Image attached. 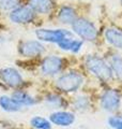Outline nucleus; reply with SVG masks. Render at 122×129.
I'll return each mask as SVG.
<instances>
[{
    "label": "nucleus",
    "mask_w": 122,
    "mask_h": 129,
    "mask_svg": "<svg viewBox=\"0 0 122 129\" xmlns=\"http://www.w3.org/2000/svg\"><path fill=\"white\" fill-rule=\"evenodd\" d=\"M31 125L36 129H50L51 128V125L47 119L43 117H39V116L33 117L31 119Z\"/></svg>",
    "instance_id": "18"
},
{
    "label": "nucleus",
    "mask_w": 122,
    "mask_h": 129,
    "mask_svg": "<svg viewBox=\"0 0 122 129\" xmlns=\"http://www.w3.org/2000/svg\"><path fill=\"white\" fill-rule=\"evenodd\" d=\"M47 101L50 102V103H54V104H61V102H62V99H61L59 96L51 95V96L47 97Z\"/></svg>",
    "instance_id": "22"
},
{
    "label": "nucleus",
    "mask_w": 122,
    "mask_h": 129,
    "mask_svg": "<svg viewBox=\"0 0 122 129\" xmlns=\"http://www.w3.org/2000/svg\"><path fill=\"white\" fill-rule=\"evenodd\" d=\"M36 38L41 41L51 42L58 44L63 39L73 37L72 32L66 29H38L35 31Z\"/></svg>",
    "instance_id": "4"
},
{
    "label": "nucleus",
    "mask_w": 122,
    "mask_h": 129,
    "mask_svg": "<svg viewBox=\"0 0 122 129\" xmlns=\"http://www.w3.org/2000/svg\"><path fill=\"white\" fill-rule=\"evenodd\" d=\"M120 101H121L120 95L113 89L105 91L101 98L102 107H103L104 110L109 112H113L118 110L120 107Z\"/></svg>",
    "instance_id": "6"
},
{
    "label": "nucleus",
    "mask_w": 122,
    "mask_h": 129,
    "mask_svg": "<svg viewBox=\"0 0 122 129\" xmlns=\"http://www.w3.org/2000/svg\"><path fill=\"white\" fill-rule=\"evenodd\" d=\"M0 106H1L3 110L9 111V112H16L22 109V104L18 103L13 98H10V97H7V96L0 97Z\"/></svg>",
    "instance_id": "15"
},
{
    "label": "nucleus",
    "mask_w": 122,
    "mask_h": 129,
    "mask_svg": "<svg viewBox=\"0 0 122 129\" xmlns=\"http://www.w3.org/2000/svg\"><path fill=\"white\" fill-rule=\"evenodd\" d=\"M86 64L89 71L92 72L100 80L108 81L111 79L112 70L110 66H108V63L104 59L96 57V56H90L87 58Z\"/></svg>",
    "instance_id": "1"
},
{
    "label": "nucleus",
    "mask_w": 122,
    "mask_h": 129,
    "mask_svg": "<svg viewBox=\"0 0 122 129\" xmlns=\"http://www.w3.org/2000/svg\"><path fill=\"white\" fill-rule=\"evenodd\" d=\"M58 45L60 46V48H62L64 51H71L73 53H77L80 50L81 45H83V42L79 41V40L73 39V37H69L63 39L62 41H60Z\"/></svg>",
    "instance_id": "13"
},
{
    "label": "nucleus",
    "mask_w": 122,
    "mask_h": 129,
    "mask_svg": "<svg viewBox=\"0 0 122 129\" xmlns=\"http://www.w3.org/2000/svg\"><path fill=\"white\" fill-rule=\"evenodd\" d=\"M88 104H89V102H88V100H87V98H77L76 99V101H75V107L77 108V109H86L87 107H88Z\"/></svg>",
    "instance_id": "21"
},
{
    "label": "nucleus",
    "mask_w": 122,
    "mask_h": 129,
    "mask_svg": "<svg viewBox=\"0 0 122 129\" xmlns=\"http://www.w3.org/2000/svg\"><path fill=\"white\" fill-rule=\"evenodd\" d=\"M0 78L10 87H18L23 84V78L14 68H6L0 71Z\"/></svg>",
    "instance_id": "7"
},
{
    "label": "nucleus",
    "mask_w": 122,
    "mask_h": 129,
    "mask_svg": "<svg viewBox=\"0 0 122 129\" xmlns=\"http://www.w3.org/2000/svg\"><path fill=\"white\" fill-rule=\"evenodd\" d=\"M12 98L16 100L18 103H20L22 106H31V104L35 103V100L32 97L23 91H15L13 96H12Z\"/></svg>",
    "instance_id": "16"
},
{
    "label": "nucleus",
    "mask_w": 122,
    "mask_h": 129,
    "mask_svg": "<svg viewBox=\"0 0 122 129\" xmlns=\"http://www.w3.org/2000/svg\"><path fill=\"white\" fill-rule=\"evenodd\" d=\"M109 126L115 129H122V115L121 116H111L108 119Z\"/></svg>",
    "instance_id": "20"
},
{
    "label": "nucleus",
    "mask_w": 122,
    "mask_h": 129,
    "mask_svg": "<svg viewBox=\"0 0 122 129\" xmlns=\"http://www.w3.org/2000/svg\"><path fill=\"white\" fill-rule=\"evenodd\" d=\"M58 18L62 24H71L72 25L73 22L76 19L75 10L71 7H62L59 12Z\"/></svg>",
    "instance_id": "14"
},
{
    "label": "nucleus",
    "mask_w": 122,
    "mask_h": 129,
    "mask_svg": "<svg viewBox=\"0 0 122 129\" xmlns=\"http://www.w3.org/2000/svg\"><path fill=\"white\" fill-rule=\"evenodd\" d=\"M83 82L84 79L80 74L76 73V72H70V73L60 76L57 80V87L62 91L71 92L78 89Z\"/></svg>",
    "instance_id": "3"
},
{
    "label": "nucleus",
    "mask_w": 122,
    "mask_h": 129,
    "mask_svg": "<svg viewBox=\"0 0 122 129\" xmlns=\"http://www.w3.org/2000/svg\"><path fill=\"white\" fill-rule=\"evenodd\" d=\"M20 0H0V9L1 10H14L19 5Z\"/></svg>",
    "instance_id": "19"
},
{
    "label": "nucleus",
    "mask_w": 122,
    "mask_h": 129,
    "mask_svg": "<svg viewBox=\"0 0 122 129\" xmlns=\"http://www.w3.org/2000/svg\"><path fill=\"white\" fill-rule=\"evenodd\" d=\"M62 59L57 56H48L42 62V72L44 74L52 75L56 74L62 68Z\"/></svg>",
    "instance_id": "8"
},
{
    "label": "nucleus",
    "mask_w": 122,
    "mask_h": 129,
    "mask_svg": "<svg viewBox=\"0 0 122 129\" xmlns=\"http://www.w3.org/2000/svg\"><path fill=\"white\" fill-rule=\"evenodd\" d=\"M45 51L43 44L39 41H27L24 42L19 47V53L25 57H34L42 54Z\"/></svg>",
    "instance_id": "9"
},
{
    "label": "nucleus",
    "mask_w": 122,
    "mask_h": 129,
    "mask_svg": "<svg viewBox=\"0 0 122 129\" xmlns=\"http://www.w3.org/2000/svg\"><path fill=\"white\" fill-rule=\"evenodd\" d=\"M30 8L36 13L47 14L52 9L51 0H29Z\"/></svg>",
    "instance_id": "12"
},
{
    "label": "nucleus",
    "mask_w": 122,
    "mask_h": 129,
    "mask_svg": "<svg viewBox=\"0 0 122 129\" xmlns=\"http://www.w3.org/2000/svg\"><path fill=\"white\" fill-rule=\"evenodd\" d=\"M33 10L30 7H17L12 10L10 13V18L13 23L16 24H25L30 23L34 17Z\"/></svg>",
    "instance_id": "5"
},
{
    "label": "nucleus",
    "mask_w": 122,
    "mask_h": 129,
    "mask_svg": "<svg viewBox=\"0 0 122 129\" xmlns=\"http://www.w3.org/2000/svg\"><path fill=\"white\" fill-rule=\"evenodd\" d=\"M110 68L117 78L122 80V57L120 55H113L111 57Z\"/></svg>",
    "instance_id": "17"
},
{
    "label": "nucleus",
    "mask_w": 122,
    "mask_h": 129,
    "mask_svg": "<svg viewBox=\"0 0 122 129\" xmlns=\"http://www.w3.org/2000/svg\"><path fill=\"white\" fill-rule=\"evenodd\" d=\"M50 120L55 125L66 127L74 123L75 116L70 112H56L50 115Z\"/></svg>",
    "instance_id": "10"
},
{
    "label": "nucleus",
    "mask_w": 122,
    "mask_h": 129,
    "mask_svg": "<svg viewBox=\"0 0 122 129\" xmlns=\"http://www.w3.org/2000/svg\"><path fill=\"white\" fill-rule=\"evenodd\" d=\"M73 31L86 41H94L97 37L95 26L86 18H76L72 24Z\"/></svg>",
    "instance_id": "2"
},
{
    "label": "nucleus",
    "mask_w": 122,
    "mask_h": 129,
    "mask_svg": "<svg viewBox=\"0 0 122 129\" xmlns=\"http://www.w3.org/2000/svg\"><path fill=\"white\" fill-rule=\"evenodd\" d=\"M105 38L110 45L122 50V30L117 28H108L105 31Z\"/></svg>",
    "instance_id": "11"
}]
</instances>
